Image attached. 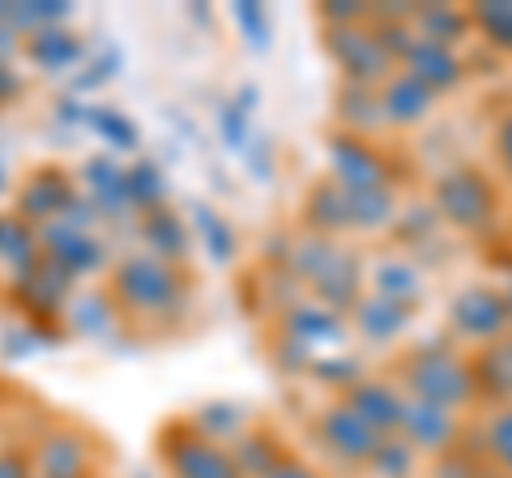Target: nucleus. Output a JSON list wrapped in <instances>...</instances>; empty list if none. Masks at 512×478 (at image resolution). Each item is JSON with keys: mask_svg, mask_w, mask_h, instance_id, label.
I'll list each match as a JSON object with an SVG mask.
<instances>
[{"mask_svg": "<svg viewBox=\"0 0 512 478\" xmlns=\"http://www.w3.org/2000/svg\"><path fill=\"white\" fill-rule=\"evenodd\" d=\"M389 380L410 397V402L444 406V410H457V414L478 406L474 376H470V355L461 346H453L448 338L402 346L389 363Z\"/></svg>", "mask_w": 512, "mask_h": 478, "instance_id": "f257e3e1", "label": "nucleus"}, {"mask_svg": "<svg viewBox=\"0 0 512 478\" xmlns=\"http://www.w3.org/2000/svg\"><path fill=\"white\" fill-rule=\"evenodd\" d=\"M508 188L500 184V175L483 163H453L436 171V180L427 188V205L440 218V227L483 239L500 227L504 205H508Z\"/></svg>", "mask_w": 512, "mask_h": 478, "instance_id": "f03ea898", "label": "nucleus"}, {"mask_svg": "<svg viewBox=\"0 0 512 478\" xmlns=\"http://www.w3.org/2000/svg\"><path fill=\"white\" fill-rule=\"evenodd\" d=\"M286 269L308 286L316 304L333 312H350L367 291V269L359 248H350L346 239H325V235H303L299 244L286 248Z\"/></svg>", "mask_w": 512, "mask_h": 478, "instance_id": "7ed1b4c3", "label": "nucleus"}, {"mask_svg": "<svg viewBox=\"0 0 512 478\" xmlns=\"http://www.w3.org/2000/svg\"><path fill=\"white\" fill-rule=\"evenodd\" d=\"M184 295L188 278L180 274V265H167L150 252L120 261L116 278H111V304L128 316H167L184 304Z\"/></svg>", "mask_w": 512, "mask_h": 478, "instance_id": "20e7f679", "label": "nucleus"}, {"mask_svg": "<svg viewBox=\"0 0 512 478\" xmlns=\"http://www.w3.org/2000/svg\"><path fill=\"white\" fill-rule=\"evenodd\" d=\"M508 333V304H504V286L500 282H466L461 291H453L444 312V338L470 350L487 346Z\"/></svg>", "mask_w": 512, "mask_h": 478, "instance_id": "39448f33", "label": "nucleus"}, {"mask_svg": "<svg viewBox=\"0 0 512 478\" xmlns=\"http://www.w3.org/2000/svg\"><path fill=\"white\" fill-rule=\"evenodd\" d=\"M325 52L338 65V73L346 77V86H363L376 90L384 77L397 69V60L389 56V47L380 43V35L372 30V22L359 26H325Z\"/></svg>", "mask_w": 512, "mask_h": 478, "instance_id": "423d86ee", "label": "nucleus"}, {"mask_svg": "<svg viewBox=\"0 0 512 478\" xmlns=\"http://www.w3.org/2000/svg\"><path fill=\"white\" fill-rule=\"evenodd\" d=\"M325 175L333 184L350 188V193H359V188H393V158L376 137L333 129L325 137Z\"/></svg>", "mask_w": 512, "mask_h": 478, "instance_id": "0eeeda50", "label": "nucleus"}, {"mask_svg": "<svg viewBox=\"0 0 512 478\" xmlns=\"http://www.w3.org/2000/svg\"><path fill=\"white\" fill-rule=\"evenodd\" d=\"M163 466L171 478H244L231 457V444L201 436L188 419L163 432Z\"/></svg>", "mask_w": 512, "mask_h": 478, "instance_id": "6e6552de", "label": "nucleus"}, {"mask_svg": "<svg viewBox=\"0 0 512 478\" xmlns=\"http://www.w3.org/2000/svg\"><path fill=\"white\" fill-rule=\"evenodd\" d=\"M312 432L320 444H325V453L346 461V466H367V457H372L376 444H380V436L342 402V397H333V402H325L316 410Z\"/></svg>", "mask_w": 512, "mask_h": 478, "instance_id": "1a4fd4ad", "label": "nucleus"}, {"mask_svg": "<svg viewBox=\"0 0 512 478\" xmlns=\"http://www.w3.org/2000/svg\"><path fill=\"white\" fill-rule=\"evenodd\" d=\"M402 436L423 461L436 457L444 449L466 440V414L444 410V406H427V402H410L406 397V414H402Z\"/></svg>", "mask_w": 512, "mask_h": 478, "instance_id": "9d476101", "label": "nucleus"}, {"mask_svg": "<svg viewBox=\"0 0 512 478\" xmlns=\"http://www.w3.org/2000/svg\"><path fill=\"white\" fill-rule=\"evenodd\" d=\"M282 333L291 338L299 350H308V355L316 359L320 350H342V342L350 338V321L342 312H333L325 304H316V299H308V304H291L282 316Z\"/></svg>", "mask_w": 512, "mask_h": 478, "instance_id": "9b49d317", "label": "nucleus"}, {"mask_svg": "<svg viewBox=\"0 0 512 478\" xmlns=\"http://www.w3.org/2000/svg\"><path fill=\"white\" fill-rule=\"evenodd\" d=\"M342 402L355 410L376 436H397V432H402L406 393L397 389L389 376H359L355 385L342 393Z\"/></svg>", "mask_w": 512, "mask_h": 478, "instance_id": "f8f14e48", "label": "nucleus"}, {"mask_svg": "<svg viewBox=\"0 0 512 478\" xmlns=\"http://www.w3.org/2000/svg\"><path fill=\"white\" fill-rule=\"evenodd\" d=\"M376 107H380L384 129H419L431 111H436V94H431L414 73L393 69L376 86Z\"/></svg>", "mask_w": 512, "mask_h": 478, "instance_id": "ddd939ff", "label": "nucleus"}, {"mask_svg": "<svg viewBox=\"0 0 512 478\" xmlns=\"http://www.w3.org/2000/svg\"><path fill=\"white\" fill-rule=\"evenodd\" d=\"M77 201V188L73 180L64 175L60 167H39L30 180L18 188V218L26 222H43V227H52L69 214V205Z\"/></svg>", "mask_w": 512, "mask_h": 478, "instance_id": "4468645a", "label": "nucleus"}, {"mask_svg": "<svg viewBox=\"0 0 512 478\" xmlns=\"http://www.w3.org/2000/svg\"><path fill=\"white\" fill-rule=\"evenodd\" d=\"M397 69L414 73L436 99L466 82V60H461L457 47H440V43H427V39H410L402 60H397Z\"/></svg>", "mask_w": 512, "mask_h": 478, "instance_id": "2eb2a0df", "label": "nucleus"}, {"mask_svg": "<svg viewBox=\"0 0 512 478\" xmlns=\"http://www.w3.org/2000/svg\"><path fill=\"white\" fill-rule=\"evenodd\" d=\"M39 244H43V252H47V261L60 265L69 278H77V274H94V269L107 261L103 239L94 235V231L69 227V222H52V227H43Z\"/></svg>", "mask_w": 512, "mask_h": 478, "instance_id": "dca6fc26", "label": "nucleus"}, {"mask_svg": "<svg viewBox=\"0 0 512 478\" xmlns=\"http://www.w3.org/2000/svg\"><path fill=\"white\" fill-rule=\"evenodd\" d=\"M470 376H474L478 406H491V410L512 406V333L470 350Z\"/></svg>", "mask_w": 512, "mask_h": 478, "instance_id": "f3484780", "label": "nucleus"}, {"mask_svg": "<svg viewBox=\"0 0 512 478\" xmlns=\"http://www.w3.org/2000/svg\"><path fill=\"white\" fill-rule=\"evenodd\" d=\"M367 291L414 312L427 299V278L410 257H380L372 269H367Z\"/></svg>", "mask_w": 512, "mask_h": 478, "instance_id": "a211bd4d", "label": "nucleus"}, {"mask_svg": "<svg viewBox=\"0 0 512 478\" xmlns=\"http://www.w3.org/2000/svg\"><path fill=\"white\" fill-rule=\"evenodd\" d=\"M299 205H303L299 222L308 227V235H325V239H346V235H350L346 188H342V184H333L329 175H320V180H312Z\"/></svg>", "mask_w": 512, "mask_h": 478, "instance_id": "6ab92c4d", "label": "nucleus"}, {"mask_svg": "<svg viewBox=\"0 0 512 478\" xmlns=\"http://www.w3.org/2000/svg\"><path fill=\"white\" fill-rule=\"evenodd\" d=\"M410 321H414V312L397 308V304H389V299H380L372 291H363V299L350 308V329H355L367 346H397L406 338Z\"/></svg>", "mask_w": 512, "mask_h": 478, "instance_id": "aec40b11", "label": "nucleus"}, {"mask_svg": "<svg viewBox=\"0 0 512 478\" xmlns=\"http://www.w3.org/2000/svg\"><path fill=\"white\" fill-rule=\"evenodd\" d=\"M295 449H286V440L274 432V427L256 423V427H244L235 440H231V457L244 478H265L269 470L278 466V461H286Z\"/></svg>", "mask_w": 512, "mask_h": 478, "instance_id": "412c9836", "label": "nucleus"}, {"mask_svg": "<svg viewBox=\"0 0 512 478\" xmlns=\"http://www.w3.org/2000/svg\"><path fill=\"white\" fill-rule=\"evenodd\" d=\"M18 295H22V304L30 308V312H56L60 304H64V295H69V286H73V278L64 274L60 265H52V261H35V265H26V269H18Z\"/></svg>", "mask_w": 512, "mask_h": 478, "instance_id": "4be33fe9", "label": "nucleus"}, {"mask_svg": "<svg viewBox=\"0 0 512 478\" xmlns=\"http://www.w3.org/2000/svg\"><path fill=\"white\" fill-rule=\"evenodd\" d=\"M35 466L43 478H90V449L77 432H52L39 444Z\"/></svg>", "mask_w": 512, "mask_h": 478, "instance_id": "5701e85b", "label": "nucleus"}, {"mask_svg": "<svg viewBox=\"0 0 512 478\" xmlns=\"http://www.w3.org/2000/svg\"><path fill=\"white\" fill-rule=\"evenodd\" d=\"M141 235H146V244H150V257L167 261V265H175L192 248L188 222L175 214V210H167V205H158V210L141 214Z\"/></svg>", "mask_w": 512, "mask_h": 478, "instance_id": "b1692460", "label": "nucleus"}, {"mask_svg": "<svg viewBox=\"0 0 512 478\" xmlns=\"http://www.w3.org/2000/svg\"><path fill=\"white\" fill-rule=\"evenodd\" d=\"M410 35L440 43V47H457L461 35H474L470 30V13L453 9V5H427V9H410Z\"/></svg>", "mask_w": 512, "mask_h": 478, "instance_id": "393cba45", "label": "nucleus"}, {"mask_svg": "<svg viewBox=\"0 0 512 478\" xmlns=\"http://www.w3.org/2000/svg\"><path fill=\"white\" fill-rule=\"evenodd\" d=\"M26 56L35 60L39 69L64 73V69L82 65L86 47H82V39H77L73 30H64V26H47V30H35V35H30V43H26Z\"/></svg>", "mask_w": 512, "mask_h": 478, "instance_id": "a878e982", "label": "nucleus"}, {"mask_svg": "<svg viewBox=\"0 0 512 478\" xmlns=\"http://www.w3.org/2000/svg\"><path fill=\"white\" fill-rule=\"evenodd\" d=\"M86 188H90V205L94 210H107V214H128L133 201H128V180H124V167L111 163V158H90L86 163Z\"/></svg>", "mask_w": 512, "mask_h": 478, "instance_id": "bb28decb", "label": "nucleus"}, {"mask_svg": "<svg viewBox=\"0 0 512 478\" xmlns=\"http://www.w3.org/2000/svg\"><path fill=\"white\" fill-rule=\"evenodd\" d=\"M478 453H483V461L500 478H512V406L491 410L483 419V432H478Z\"/></svg>", "mask_w": 512, "mask_h": 478, "instance_id": "cd10ccee", "label": "nucleus"}, {"mask_svg": "<svg viewBox=\"0 0 512 478\" xmlns=\"http://www.w3.org/2000/svg\"><path fill=\"white\" fill-rule=\"evenodd\" d=\"M188 222H192V244H205L210 248V257L214 261H231L235 252H239V239H235V231H231V222L222 218L218 210H210V205H192V214H188Z\"/></svg>", "mask_w": 512, "mask_h": 478, "instance_id": "c85d7f7f", "label": "nucleus"}, {"mask_svg": "<svg viewBox=\"0 0 512 478\" xmlns=\"http://www.w3.org/2000/svg\"><path fill=\"white\" fill-rule=\"evenodd\" d=\"M491 474L495 470L483 461L478 444H466V440L423 461V478H491Z\"/></svg>", "mask_w": 512, "mask_h": 478, "instance_id": "c756f323", "label": "nucleus"}, {"mask_svg": "<svg viewBox=\"0 0 512 478\" xmlns=\"http://www.w3.org/2000/svg\"><path fill=\"white\" fill-rule=\"evenodd\" d=\"M363 470L372 474V478H419L423 457L414 453L402 436H380L376 453L367 457V466H363Z\"/></svg>", "mask_w": 512, "mask_h": 478, "instance_id": "7c9ffc66", "label": "nucleus"}, {"mask_svg": "<svg viewBox=\"0 0 512 478\" xmlns=\"http://www.w3.org/2000/svg\"><path fill=\"white\" fill-rule=\"evenodd\" d=\"M466 13H470V30L478 39L495 47V52L512 56V0H487V5H474Z\"/></svg>", "mask_w": 512, "mask_h": 478, "instance_id": "2f4dec72", "label": "nucleus"}, {"mask_svg": "<svg viewBox=\"0 0 512 478\" xmlns=\"http://www.w3.org/2000/svg\"><path fill=\"white\" fill-rule=\"evenodd\" d=\"M82 124H90L111 150H137V141H141L137 124L120 116L116 107H82Z\"/></svg>", "mask_w": 512, "mask_h": 478, "instance_id": "473e14b6", "label": "nucleus"}, {"mask_svg": "<svg viewBox=\"0 0 512 478\" xmlns=\"http://www.w3.org/2000/svg\"><path fill=\"white\" fill-rule=\"evenodd\" d=\"M0 257L18 269L39 261V235L30 231L18 214H0Z\"/></svg>", "mask_w": 512, "mask_h": 478, "instance_id": "72a5a7b5", "label": "nucleus"}, {"mask_svg": "<svg viewBox=\"0 0 512 478\" xmlns=\"http://www.w3.org/2000/svg\"><path fill=\"white\" fill-rule=\"evenodd\" d=\"M116 321H120V308L111 304V295H86L73 304V325L86 338H103V333L116 329Z\"/></svg>", "mask_w": 512, "mask_h": 478, "instance_id": "f704fd0d", "label": "nucleus"}, {"mask_svg": "<svg viewBox=\"0 0 512 478\" xmlns=\"http://www.w3.org/2000/svg\"><path fill=\"white\" fill-rule=\"evenodd\" d=\"M69 18V5H47V0H30V5H5V26L18 35H35V30H47V26H60Z\"/></svg>", "mask_w": 512, "mask_h": 478, "instance_id": "c9c22d12", "label": "nucleus"}, {"mask_svg": "<svg viewBox=\"0 0 512 478\" xmlns=\"http://www.w3.org/2000/svg\"><path fill=\"white\" fill-rule=\"evenodd\" d=\"M124 180H128V201H133V210H158L163 205V171H158L154 163H137V167H124Z\"/></svg>", "mask_w": 512, "mask_h": 478, "instance_id": "e433bc0d", "label": "nucleus"}, {"mask_svg": "<svg viewBox=\"0 0 512 478\" xmlns=\"http://www.w3.org/2000/svg\"><path fill=\"white\" fill-rule=\"evenodd\" d=\"M308 372L320 376V385L338 389V397H342L350 385H355L359 376H367V372H363V363H359L355 355H346V350H329L325 359H312V363H308Z\"/></svg>", "mask_w": 512, "mask_h": 478, "instance_id": "4c0bfd02", "label": "nucleus"}, {"mask_svg": "<svg viewBox=\"0 0 512 478\" xmlns=\"http://www.w3.org/2000/svg\"><path fill=\"white\" fill-rule=\"evenodd\" d=\"M491 154H495V175H500V184L512 188V107H504L500 116H495Z\"/></svg>", "mask_w": 512, "mask_h": 478, "instance_id": "58836bf2", "label": "nucleus"}, {"mask_svg": "<svg viewBox=\"0 0 512 478\" xmlns=\"http://www.w3.org/2000/svg\"><path fill=\"white\" fill-rule=\"evenodd\" d=\"M248 120H252V107L248 103H227L218 116V129H222V141H227L231 150H244L248 146Z\"/></svg>", "mask_w": 512, "mask_h": 478, "instance_id": "ea45409f", "label": "nucleus"}, {"mask_svg": "<svg viewBox=\"0 0 512 478\" xmlns=\"http://www.w3.org/2000/svg\"><path fill=\"white\" fill-rule=\"evenodd\" d=\"M231 13H235V22L244 26L248 47H256V52H265V47H269V35H274V30H269L265 9H261V5H235Z\"/></svg>", "mask_w": 512, "mask_h": 478, "instance_id": "a19ab883", "label": "nucleus"}, {"mask_svg": "<svg viewBox=\"0 0 512 478\" xmlns=\"http://www.w3.org/2000/svg\"><path fill=\"white\" fill-rule=\"evenodd\" d=\"M120 69V52H116V47H103V52H99V60H90V65L82 69L86 77H77V86H99V82H107V77L111 73H116Z\"/></svg>", "mask_w": 512, "mask_h": 478, "instance_id": "79ce46f5", "label": "nucleus"}, {"mask_svg": "<svg viewBox=\"0 0 512 478\" xmlns=\"http://www.w3.org/2000/svg\"><path fill=\"white\" fill-rule=\"evenodd\" d=\"M265 478H329L325 470H320V466H312V461L308 457H299V453H291V457H286V461H278V466L274 470H269Z\"/></svg>", "mask_w": 512, "mask_h": 478, "instance_id": "37998d69", "label": "nucleus"}, {"mask_svg": "<svg viewBox=\"0 0 512 478\" xmlns=\"http://www.w3.org/2000/svg\"><path fill=\"white\" fill-rule=\"evenodd\" d=\"M0 478H35V466H30L26 453L5 449V453H0Z\"/></svg>", "mask_w": 512, "mask_h": 478, "instance_id": "c03bdc74", "label": "nucleus"}, {"mask_svg": "<svg viewBox=\"0 0 512 478\" xmlns=\"http://www.w3.org/2000/svg\"><path fill=\"white\" fill-rule=\"evenodd\" d=\"M22 90V82H18V73H9V65L0 60V99H13V94Z\"/></svg>", "mask_w": 512, "mask_h": 478, "instance_id": "a18cd8bd", "label": "nucleus"}, {"mask_svg": "<svg viewBox=\"0 0 512 478\" xmlns=\"http://www.w3.org/2000/svg\"><path fill=\"white\" fill-rule=\"evenodd\" d=\"M504 304H508V333H512V274L504 282Z\"/></svg>", "mask_w": 512, "mask_h": 478, "instance_id": "49530a36", "label": "nucleus"}, {"mask_svg": "<svg viewBox=\"0 0 512 478\" xmlns=\"http://www.w3.org/2000/svg\"><path fill=\"white\" fill-rule=\"evenodd\" d=\"M5 188H9V175H5V167H0V193H5Z\"/></svg>", "mask_w": 512, "mask_h": 478, "instance_id": "de8ad7c7", "label": "nucleus"}, {"mask_svg": "<svg viewBox=\"0 0 512 478\" xmlns=\"http://www.w3.org/2000/svg\"><path fill=\"white\" fill-rule=\"evenodd\" d=\"M0 22H5V5H0Z\"/></svg>", "mask_w": 512, "mask_h": 478, "instance_id": "09e8293b", "label": "nucleus"}]
</instances>
